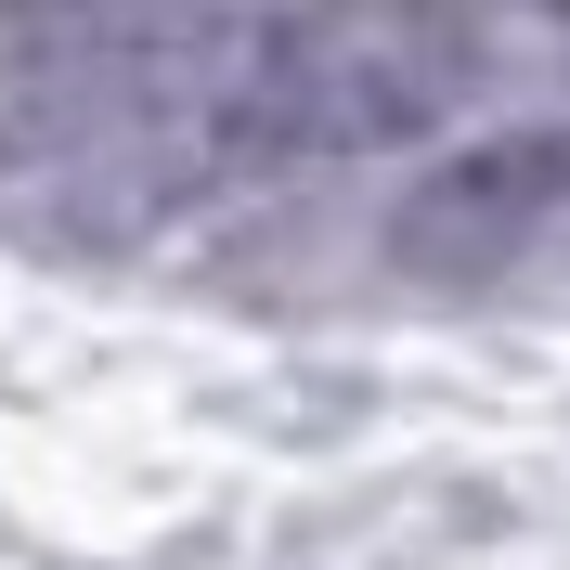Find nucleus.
<instances>
[{
    "instance_id": "obj_3",
    "label": "nucleus",
    "mask_w": 570,
    "mask_h": 570,
    "mask_svg": "<svg viewBox=\"0 0 570 570\" xmlns=\"http://www.w3.org/2000/svg\"><path fill=\"white\" fill-rule=\"evenodd\" d=\"M13 27H130V13H169V0H0Z\"/></svg>"
},
{
    "instance_id": "obj_2",
    "label": "nucleus",
    "mask_w": 570,
    "mask_h": 570,
    "mask_svg": "<svg viewBox=\"0 0 570 570\" xmlns=\"http://www.w3.org/2000/svg\"><path fill=\"white\" fill-rule=\"evenodd\" d=\"M324 66V130L337 142H415L466 105V27H441L428 0H363V13H312Z\"/></svg>"
},
{
    "instance_id": "obj_1",
    "label": "nucleus",
    "mask_w": 570,
    "mask_h": 570,
    "mask_svg": "<svg viewBox=\"0 0 570 570\" xmlns=\"http://www.w3.org/2000/svg\"><path fill=\"white\" fill-rule=\"evenodd\" d=\"M570 220V130H493V142H454L402 181L390 208V259L415 273H480V259L532 247Z\"/></svg>"
}]
</instances>
